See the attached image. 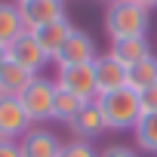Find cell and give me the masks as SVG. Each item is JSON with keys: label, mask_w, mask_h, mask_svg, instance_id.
Instances as JSON below:
<instances>
[{"label": "cell", "mask_w": 157, "mask_h": 157, "mask_svg": "<svg viewBox=\"0 0 157 157\" xmlns=\"http://www.w3.org/2000/svg\"><path fill=\"white\" fill-rule=\"evenodd\" d=\"M151 28V13L136 0H114L105 10V31L111 40L123 37H145Z\"/></svg>", "instance_id": "6da1fadb"}, {"label": "cell", "mask_w": 157, "mask_h": 157, "mask_svg": "<svg viewBox=\"0 0 157 157\" xmlns=\"http://www.w3.org/2000/svg\"><path fill=\"white\" fill-rule=\"evenodd\" d=\"M96 105L102 108V117H105L108 129H117V132L136 129V123L142 120V99H139V93L129 90V86L99 96Z\"/></svg>", "instance_id": "7a4b0ae2"}, {"label": "cell", "mask_w": 157, "mask_h": 157, "mask_svg": "<svg viewBox=\"0 0 157 157\" xmlns=\"http://www.w3.org/2000/svg\"><path fill=\"white\" fill-rule=\"evenodd\" d=\"M56 80H49V77H34V80L25 86V93L19 96L22 108L28 111L31 123H46L52 120V102H56Z\"/></svg>", "instance_id": "3957f363"}, {"label": "cell", "mask_w": 157, "mask_h": 157, "mask_svg": "<svg viewBox=\"0 0 157 157\" xmlns=\"http://www.w3.org/2000/svg\"><path fill=\"white\" fill-rule=\"evenodd\" d=\"M56 86L83 99V102H96L99 99V86H96V68L93 62L86 65H59V74H56Z\"/></svg>", "instance_id": "277c9868"}, {"label": "cell", "mask_w": 157, "mask_h": 157, "mask_svg": "<svg viewBox=\"0 0 157 157\" xmlns=\"http://www.w3.org/2000/svg\"><path fill=\"white\" fill-rule=\"evenodd\" d=\"M28 129H31V117L22 108L19 96H0V139L19 142Z\"/></svg>", "instance_id": "5b68a950"}, {"label": "cell", "mask_w": 157, "mask_h": 157, "mask_svg": "<svg viewBox=\"0 0 157 157\" xmlns=\"http://www.w3.org/2000/svg\"><path fill=\"white\" fill-rule=\"evenodd\" d=\"M25 31H40L59 19H65V0H25L19 3Z\"/></svg>", "instance_id": "8992f818"}, {"label": "cell", "mask_w": 157, "mask_h": 157, "mask_svg": "<svg viewBox=\"0 0 157 157\" xmlns=\"http://www.w3.org/2000/svg\"><path fill=\"white\" fill-rule=\"evenodd\" d=\"M10 62H16V65H22V68H28L31 74H40V68H46L52 59L43 52V46L37 43V37L31 34V31H25L22 37H16L10 46Z\"/></svg>", "instance_id": "52a82bcc"}, {"label": "cell", "mask_w": 157, "mask_h": 157, "mask_svg": "<svg viewBox=\"0 0 157 157\" xmlns=\"http://www.w3.org/2000/svg\"><path fill=\"white\" fill-rule=\"evenodd\" d=\"M19 151H22V157H59L62 142H59V136L52 129L34 126L19 139Z\"/></svg>", "instance_id": "ba28073f"}, {"label": "cell", "mask_w": 157, "mask_h": 157, "mask_svg": "<svg viewBox=\"0 0 157 157\" xmlns=\"http://www.w3.org/2000/svg\"><path fill=\"white\" fill-rule=\"evenodd\" d=\"M96 59H99L96 40H93L86 31H77V28H74L71 37H68V43L62 46L56 65H86V62H96Z\"/></svg>", "instance_id": "9c48e42d"}, {"label": "cell", "mask_w": 157, "mask_h": 157, "mask_svg": "<svg viewBox=\"0 0 157 157\" xmlns=\"http://www.w3.org/2000/svg\"><path fill=\"white\" fill-rule=\"evenodd\" d=\"M93 68H96V86H99V96H105V93H114V90H123V86H126V68H123L111 52L99 56V59L93 62Z\"/></svg>", "instance_id": "30bf717a"}, {"label": "cell", "mask_w": 157, "mask_h": 157, "mask_svg": "<svg viewBox=\"0 0 157 157\" xmlns=\"http://www.w3.org/2000/svg\"><path fill=\"white\" fill-rule=\"evenodd\" d=\"M68 126H71L74 139H86V142L96 139V136H102V132L108 129V123H105V117H102V108H99L96 102H86Z\"/></svg>", "instance_id": "8fae6325"}, {"label": "cell", "mask_w": 157, "mask_h": 157, "mask_svg": "<svg viewBox=\"0 0 157 157\" xmlns=\"http://www.w3.org/2000/svg\"><path fill=\"white\" fill-rule=\"evenodd\" d=\"M71 31H74V25H71L68 19H59V22H52V25H46V28H40V31H31V34L37 37V43L43 46V52L56 62L59 52H62V46L68 43Z\"/></svg>", "instance_id": "7c38bea8"}, {"label": "cell", "mask_w": 157, "mask_h": 157, "mask_svg": "<svg viewBox=\"0 0 157 157\" xmlns=\"http://www.w3.org/2000/svg\"><path fill=\"white\" fill-rule=\"evenodd\" d=\"M111 56L123 68H132L136 62H142V59H148L154 52H151L148 37H123V40H111Z\"/></svg>", "instance_id": "4fadbf2b"}, {"label": "cell", "mask_w": 157, "mask_h": 157, "mask_svg": "<svg viewBox=\"0 0 157 157\" xmlns=\"http://www.w3.org/2000/svg\"><path fill=\"white\" fill-rule=\"evenodd\" d=\"M25 34L22 25V13L19 3H10V0H0V46H10L16 37Z\"/></svg>", "instance_id": "5bb4252c"}, {"label": "cell", "mask_w": 157, "mask_h": 157, "mask_svg": "<svg viewBox=\"0 0 157 157\" xmlns=\"http://www.w3.org/2000/svg\"><path fill=\"white\" fill-rule=\"evenodd\" d=\"M37 74H31L28 68L16 65V62H6V68L0 71V96H22L25 86L34 80Z\"/></svg>", "instance_id": "9a60e30c"}, {"label": "cell", "mask_w": 157, "mask_h": 157, "mask_svg": "<svg viewBox=\"0 0 157 157\" xmlns=\"http://www.w3.org/2000/svg\"><path fill=\"white\" fill-rule=\"evenodd\" d=\"M157 83V56H148L142 62H136L132 68H126V86L136 93H145L148 86Z\"/></svg>", "instance_id": "2e32d148"}, {"label": "cell", "mask_w": 157, "mask_h": 157, "mask_svg": "<svg viewBox=\"0 0 157 157\" xmlns=\"http://www.w3.org/2000/svg\"><path fill=\"white\" fill-rule=\"evenodd\" d=\"M132 139H136L139 151L157 157V114H142V120L132 129Z\"/></svg>", "instance_id": "e0dca14e"}, {"label": "cell", "mask_w": 157, "mask_h": 157, "mask_svg": "<svg viewBox=\"0 0 157 157\" xmlns=\"http://www.w3.org/2000/svg\"><path fill=\"white\" fill-rule=\"evenodd\" d=\"M86 102L83 99H77L65 90H56V102H52V120H62V123H71L77 117V111H80Z\"/></svg>", "instance_id": "ac0fdd59"}, {"label": "cell", "mask_w": 157, "mask_h": 157, "mask_svg": "<svg viewBox=\"0 0 157 157\" xmlns=\"http://www.w3.org/2000/svg\"><path fill=\"white\" fill-rule=\"evenodd\" d=\"M59 157H99V151L86 139H71V142H62Z\"/></svg>", "instance_id": "d6986e66"}, {"label": "cell", "mask_w": 157, "mask_h": 157, "mask_svg": "<svg viewBox=\"0 0 157 157\" xmlns=\"http://www.w3.org/2000/svg\"><path fill=\"white\" fill-rule=\"evenodd\" d=\"M139 99H142V114H157V83L139 93Z\"/></svg>", "instance_id": "ffe728a7"}, {"label": "cell", "mask_w": 157, "mask_h": 157, "mask_svg": "<svg viewBox=\"0 0 157 157\" xmlns=\"http://www.w3.org/2000/svg\"><path fill=\"white\" fill-rule=\"evenodd\" d=\"M99 157H139V151L129 145H108L105 151H99Z\"/></svg>", "instance_id": "44dd1931"}, {"label": "cell", "mask_w": 157, "mask_h": 157, "mask_svg": "<svg viewBox=\"0 0 157 157\" xmlns=\"http://www.w3.org/2000/svg\"><path fill=\"white\" fill-rule=\"evenodd\" d=\"M0 157H22L19 142H3V139H0Z\"/></svg>", "instance_id": "7402d4cb"}, {"label": "cell", "mask_w": 157, "mask_h": 157, "mask_svg": "<svg viewBox=\"0 0 157 157\" xmlns=\"http://www.w3.org/2000/svg\"><path fill=\"white\" fill-rule=\"evenodd\" d=\"M6 62H10V49H6V46H0V71L6 68Z\"/></svg>", "instance_id": "603a6c76"}, {"label": "cell", "mask_w": 157, "mask_h": 157, "mask_svg": "<svg viewBox=\"0 0 157 157\" xmlns=\"http://www.w3.org/2000/svg\"><path fill=\"white\" fill-rule=\"evenodd\" d=\"M136 3H142L148 13H151V10H157V0H136Z\"/></svg>", "instance_id": "cb8c5ba5"}, {"label": "cell", "mask_w": 157, "mask_h": 157, "mask_svg": "<svg viewBox=\"0 0 157 157\" xmlns=\"http://www.w3.org/2000/svg\"><path fill=\"white\" fill-rule=\"evenodd\" d=\"M16 3H25V0H16Z\"/></svg>", "instance_id": "d4e9b609"}, {"label": "cell", "mask_w": 157, "mask_h": 157, "mask_svg": "<svg viewBox=\"0 0 157 157\" xmlns=\"http://www.w3.org/2000/svg\"><path fill=\"white\" fill-rule=\"evenodd\" d=\"M108 3H114V0H108Z\"/></svg>", "instance_id": "484cf974"}]
</instances>
